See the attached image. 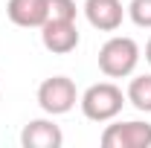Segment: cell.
Masks as SVG:
<instances>
[{"mask_svg": "<svg viewBox=\"0 0 151 148\" xmlns=\"http://www.w3.org/2000/svg\"><path fill=\"white\" fill-rule=\"evenodd\" d=\"M128 102V96L119 90L113 81H99V84H90L87 90L81 93L78 105H81V113L90 119V122H111L122 113V105Z\"/></svg>", "mask_w": 151, "mask_h": 148, "instance_id": "1", "label": "cell"}, {"mask_svg": "<svg viewBox=\"0 0 151 148\" xmlns=\"http://www.w3.org/2000/svg\"><path fill=\"white\" fill-rule=\"evenodd\" d=\"M137 64H139V47L134 38L113 35L99 50V70L108 78H125L137 70Z\"/></svg>", "mask_w": 151, "mask_h": 148, "instance_id": "2", "label": "cell"}, {"mask_svg": "<svg viewBox=\"0 0 151 148\" xmlns=\"http://www.w3.org/2000/svg\"><path fill=\"white\" fill-rule=\"evenodd\" d=\"M78 102V90H76L73 78L67 75H52V78H44L41 87H38V105L41 111L50 113V116H61V113H70Z\"/></svg>", "mask_w": 151, "mask_h": 148, "instance_id": "3", "label": "cell"}, {"mask_svg": "<svg viewBox=\"0 0 151 148\" xmlns=\"http://www.w3.org/2000/svg\"><path fill=\"white\" fill-rule=\"evenodd\" d=\"M102 148H151V125L148 122H116L102 131Z\"/></svg>", "mask_w": 151, "mask_h": 148, "instance_id": "4", "label": "cell"}, {"mask_svg": "<svg viewBox=\"0 0 151 148\" xmlns=\"http://www.w3.org/2000/svg\"><path fill=\"white\" fill-rule=\"evenodd\" d=\"M41 41L50 52L55 55H67L78 47V29L76 20H47L41 26Z\"/></svg>", "mask_w": 151, "mask_h": 148, "instance_id": "5", "label": "cell"}, {"mask_svg": "<svg viewBox=\"0 0 151 148\" xmlns=\"http://www.w3.org/2000/svg\"><path fill=\"white\" fill-rule=\"evenodd\" d=\"M84 18L99 32H116L122 26V18H125L122 0H87L84 3Z\"/></svg>", "mask_w": 151, "mask_h": 148, "instance_id": "6", "label": "cell"}, {"mask_svg": "<svg viewBox=\"0 0 151 148\" xmlns=\"http://www.w3.org/2000/svg\"><path fill=\"white\" fill-rule=\"evenodd\" d=\"M64 134L52 119H32L20 131V145L23 148H61Z\"/></svg>", "mask_w": 151, "mask_h": 148, "instance_id": "7", "label": "cell"}, {"mask_svg": "<svg viewBox=\"0 0 151 148\" xmlns=\"http://www.w3.org/2000/svg\"><path fill=\"white\" fill-rule=\"evenodd\" d=\"M6 15L15 26L23 29H41L47 23V0H9Z\"/></svg>", "mask_w": 151, "mask_h": 148, "instance_id": "8", "label": "cell"}, {"mask_svg": "<svg viewBox=\"0 0 151 148\" xmlns=\"http://www.w3.org/2000/svg\"><path fill=\"white\" fill-rule=\"evenodd\" d=\"M125 96H128V102H131L137 111L151 113V73L148 75H134Z\"/></svg>", "mask_w": 151, "mask_h": 148, "instance_id": "9", "label": "cell"}, {"mask_svg": "<svg viewBox=\"0 0 151 148\" xmlns=\"http://www.w3.org/2000/svg\"><path fill=\"white\" fill-rule=\"evenodd\" d=\"M76 0H47V20H76Z\"/></svg>", "mask_w": 151, "mask_h": 148, "instance_id": "10", "label": "cell"}, {"mask_svg": "<svg viewBox=\"0 0 151 148\" xmlns=\"http://www.w3.org/2000/svg\"><path fill=\"white\" fill-rule=\"evenodd\" d=\"M128 15L139 29H151V0H131Z\"/></svg>", "mask_w": 151, "mask_h": 148, "instance_id": "11", "label": "cell"}, {"mask_svg": "<svg viewBox=\"0 0 151 148\" xmlns=\"http://www.w3.org/2000/svg\"><path fill=\"white\" fill-rule=\"evenodd\" d=\"M145 61H148V64H151V41H148V44H145Z\"/></svg>", "mask_w": 151, "mask_h": 148, "instance_id": "12", "label": "cell"}]
</instances>
